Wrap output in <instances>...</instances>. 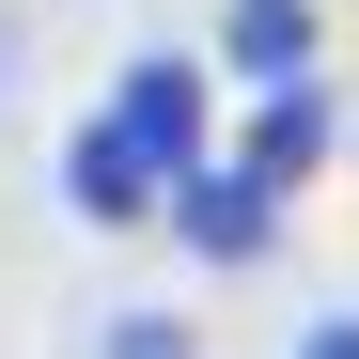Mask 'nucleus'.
<instances>
[{
	"label": "nucleus",
	"instance_id": "obj_1",
	"mask_svg": "<svg viewBox=\"0 0 359 359\" xmlns=\"http://www.w3.org/2000/svg\"><path fill=\"white\" fill-rule=\"evenodd\" d=\"M156 203H172V234H188L203 266H250V250H266V219H281V188H266V172H203V156L172 172Z\"/></svg>",
	"mask_w": 359,
	"mask_h": 359
},
{
	"label": "nucleus",
	"instance_id": "obj_2",
	"mask_svg": "<svg viewBox=\"0 0 359 359\" xmlns=\"http://www.w3.org/2000/svg\"><path fill=\"white\" fill-rule=\"evenodd\" d=\"M109 126H126V141L156 156V188H172V172L203 156V63H172V47L126 63V79H109Z\"/></svg>",
	"mask_w": 359,
	"mask_h": 359
},
{
	"label": "nucleus",
	"instance_id": "obj_3",
	"mask_svg": "<svg viewBox=\"0 0 359 359\" xmlns=\"http://www.w3.org/2000/svg\"><path fill=\"white\" fill-rule=\"evenodd\" d=\"M63 203H79V219H109V234H126V219H156V156L109 126V109H94V126H79V156H63Z\"/></svg>",
	"mask_w": 359,
	"mask_h": 359
},
{
	"label": "nucleus",
	"instance_id": "obj_4",
	"mask_svg": "<svg viewBox=\"0 0 359 359\" xmlns=\"http://www.w3.org/2000/svg\"><path fill=\"white\" fill-rule=\"evenodd\" d=\"M313 156H328V94H313V79H266V109L234 126V172H266V188H297Z\"/></svg>",
	"mask_w": 359,
	"mask_h": 359
},
{
	"label": "nucleus",
	"instance_id": "obj_5",
	"mask_svg": "<svg viewBox=\"0 0 359 359\" xmlns=\"http://www.w3.org/2000/svg\"><path fill=\"white\" fill-rule=\"evenodd\" d=\"M219 63H250V79H313V0H234V16H219Z\"/></svg>",
	"mask_w": 359,
	"mask_h": 359
},
{
	"label": "nucleus",
	"instance_id": "obj_6",
	"mask_svg": "<svg viewBox=\"0 0 359 359\" xmlns=\"http://www.w3.org/2000/svg\"><path fill=\"white\" fill-rule=\"evenodd\" d=\"M109 359H188V313H109Z\"/></svg>",
	"mask_w": 359,
	"mask_h": 359
}]
</instances>
